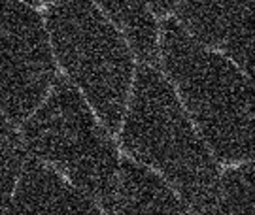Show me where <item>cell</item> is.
Masks as SVG:
<instances>
[{"instance_id": "cell-1", "label": "cell", "mask_w": 255, "mask_h": 215, "mask_svg": "<svg viewBox=\"0 0 255 215\" xmlns=\"http://www.w3.org/2000/svg\"><path fill=\"white\" fill-rule=\"evenodd\" d=\"M121 145L170 185L195 215H210L221 172L201 132L183 109L170 81L140 64L123 115Z\"/></svg>"}, {"instance_id": "cell-2", "label": "cell", "mask_w": 255, "mask_h": 215, "mask_svg": "<svg viewBox=\"0 0 255 215\" xmlns=\"http://www.w3.org/2000/svg\"><path fill=\"white\" fill-rule=\"evenodd\" d=\"M159 59L183 109L225 164L254 155V87L229 57L197 42L176 21L159 30Z\"/></svg>"}, {"instance_id": "cell-3", "label": "cell", "mask_w": 255, "mask_h": 215, "mask_svg": "<svg viewBox=\"0 0 255 215\" xmlns=\"http://www.w3.org/2000/svg\"><path fill=\"white\" fill-rule=\"evenodd\" d=\"M51 53L66 80L118 132L134 78L130 45L91 0H55L46 13Z\"/></svg>"}, {"instance_id": "cell-4", "label": "cell", "mask_w": 255, "mask_h": 215, "mask_svg": "<svg viewBox=\"0 0 255 215\" xmlns=\"http://www.w3.org/2000/svg\"><path fill=\"white\" fill-rule=\"evenodd\" d=\"M23 142L34 159L106 210L118 181V149L108 128L66 78H55L44 100L23 121Z\"/></svg>"}, {"instance_id": "cell-5", "label": "cell", "mask_w": 255, "mask_h": 215, "mask_svg": "<svg viewBox=\"0 0 255 215\" xmlns=\"http://www.w3.org/2000/svg\"><path fill=\"white\" fill-rule=\"evenodd\" d=\"M42 15L23 0H0V111L23 123L55 81Z\"/></svg>"}, {"instance_id": "cell-6", "label": "cell", "mask_w": 255, "mask_h": 215, "mask_svg": "<svg viewBox=\"0 0 255 215\" xmlns=\"http://www.w3.org/2000/svg\"><path fill=\"white\" fill-rule=\"evenodd\" d=\"M176 15L197 42L254 74V0H178Z\"/></svg>"}, {"instance_id": "cell-7", "label": "cell", "mask_w": 255, "mask_h": 215, "mask_svg": "<svg viewBox=\"0 0 255 215\" xmlns=\"http://www.w3.org/2000/svg\"><path fill=\"white\" fill-rule=\"evenodd\" d=\"M8 215H104L83 191L38 159H25Z\"/></svg>"}, {"instance_id": "cell-8", "label": "cell", "mask_w": 255, "mask_h": 215, "mask_svg": "<svg viewBox=\"0 0 255 215\" xmlns=\"http://www.w3.org/2000/svg\"><path fill=\"white\" fill-rule=\"evenodd\" d=\"M106 212L108 215H195L159 174L128 159L119 162L118 181Z\"/></svg>"}, {"instance_id": "cell-9", "label": "cell", "mask_w": 255, "mask_h": 215, "mask_svg": "<svg viewBox=\"0 0 255 215\" xmlns=\"http://www.w3.org/2000/svg\"><path fill=\"white\" fill-rule=\"evenodd\" d=\"M104 15L123 30L132 51L146 64L159 61V30L146 0H93Z\"/></svg>"}, {"instance_id": "cell-10", "label": "cell", "mask_w": 255, "mask_h": 215, "mask_svg": "<svg viewBox=\"0 0 255 215\" xmlns=\"http://www.w3.org/2000/svg\"><path fill=\"white\" fill-rule=\"evenodd\" d=\"M210 215H254V168L250 162H240L219 178Z\"/></svg>"}, {"instance_id": "cell-11", "label": "cell", "mask_w": 255, "mask_h": 215, "mask_svg": "<svg viewBox=\"0 0 255 215\" xmlns=\"http://www.w3.org/2000/svg\"><path fill=\"white\" fill-rule=\"evenodd\" d=\"M25 159V149L13 123L0 111V215L9 214L11 195Z\"/></svg>"}, {"instance_id": "cell-12", "label": "cell", "mask_w": 255, "mask_h": 215, "mask_svg": "<svg viewBox=\"0 0 255 215\" xmlns=\"http://www.w3.org/2000/svg\"><path fill=\"white\" fill-rule=\"evenodd\" d=\"M146 2L147 6L153 9L157 15H161V17H164L174 8V4H176V0H146Z\"/></svg>"}, {"instance_id": "cell-13", "label": "cell", "mask_w": 255, "mask_h": 215, "mask_svg": "<svg viewBox=\"0 0 255 215\" xmlns=\"http://www.w3.org/2000/svg\"><path fill=\"white\" fill-rule=\"evenodd\" d=\"M30 4H36V6H42V4H49V2H53V0H27Z\"/></svg>"}]
</instances>
